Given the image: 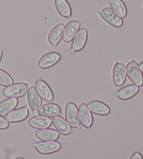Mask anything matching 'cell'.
I'll use <instances>...</instances> for the list:
<instances>
[{
    "label": "cell",
    "instance_id": "obj_18",
    "mask_svg": "<svg viewBox=\"0 0 143 159\" xmlns=\"http://www.w3.org/2000/svg\"><path fill=\"white\" fill-rule=\"evenodd\" d=\"M29 125L31 127L34 128L36 129H44L50 128L52 125V119L50 117H45V116H35L31 117L29 120Z\"/></svg>",
    "mask_w": 143,
    "mask_h": 159
},
{
    "label": "cell",
    "instance_id": "obj_29",
    "mask_svg": "<svg viewBox=\"0 0 143 159\" xmlns=\"http://www.w3.org/2000/svg\"><path fill=\"white\" fill-rule=\"evenodd\" d=\"M15 159H25V158L23 157H18V158H16Z\"/></svg>",
    "mask_w": 143,
    "mask_h": 159
},
{
    "label": "cell",
    "instance_id": "obj_27",
    "mask_svg": "<svg viewBox=\"0 0 143 159\" xmlns=\"http://www.w3.org/2000/svg\"><path fill=\"white\" fill-rule=\"evenodd\" d=\"M138 66H139V69H140V70H141V72L143 73V61H141V63H140L139 64H138Z\"/></svg>",
    "mask_w": 143,
    "mask_h": 159
},
{
    "label": "cell",
    "instance_id": "obj_14",
    "mask_svg": "<svg viewBox=\"0 0 143 159\" xmlns=\"http://www.w3.org/2000/svg\"><path fill=\"white\" fill-rule=\"evenodd\" d=\"M140 91L139 87L135 84H128L120 88L119 90L117 91L116 96L117 97L123 101L129 100V99L134 97Z\"/></svg>",
    "mask_w": 143,
    "mask_h": 159
},
{
    "label": "cell",
    "instance_id": "obj_13",
    "mask_svg": "<svg viewBox=\"0 0 143 159\" xmlns=\"http://www.w3.org/2000/svg\"><path fill=\"white\" fill-rule=\"evenodd\" d=\"M81 25V22L78 20H71L68 22L64 28L62 38L63 41L65 43H70L72 41L74 36L80 30Z\"/></svg>",
    "mask_w": 143,
    "mask_h": 159
},
{
    "label": "cell",
    "instance_id": "obj_6",
    "mask_svg": "<svg viewBox=\"0 0 143 159\" xmlns=\"http://www.w3.org/2000/svg\"><path fill=\"white\" fill-rule=\"evenodd\" d=\"M33 147L39 154H51L59 151L62 148V145L57 141H42L40 143H34Z\"/></svg>",
    "mask_w": 143,
    "mask_h": 159
},
{
    "label": "cell",
    "instance_id": "obj_22",
    "mask_svg": "<svg viewBox=\"0 0 143 159\" xmlns=\"http://www.w3.org/2000/svg\"><path fill=\"white\" fill-rule=\"evenodd\" d=\"M55 6L60 16L69 18L72 16V8L67 0H55Z\"/></svg>",
    "mask_w": 143,
    "mask_h": 159
},
{
    "label": "cell",
    "instance_id": "obj_20",
    "mask_svg": "<svg viewBox=\"0 0 143 159\" xmlns=\"http://www.w3.org/2000/svg\"><path fill=\"white\" fill-rule=\"evenodd\" d=\"M36 137L42 141H57L59 138V133L53 129H38L36 131Z\"/></svg>",
    "mask_w": 143,
    "mask_h": 159
},
{
    "label": "cell",
    "instance_id": "obj_3",
    "mask_svg": "<svg viewBox=\"0 0 143 159\" xmlns=\"http://www.w3.org/2000/svg\"><path fill=\"white\" fill-rule=\"evenodd\" d=\"M65 117L71 128L81 129V123L78 117V108L73 102H69L66 106Z\"/></svg>",
    "mask_w": 143,
    "mask_h": 159
},
{
    "label": "cell",
    "instance_id": "obj_21",
    "mask_svg": "<svg viewBox=\"0 0 143 159\" xmlns=\"http://www.w3.org/2000/svg\"><path fill=\"white\" fill-rule=\"evenodd\" d=\"M18 105L17 98H7L0 102V116H7L8 113L16 108Z\"/></svg>",
    "mask_w": 143,
    "mask_h": 159
},
{
    "label": "cell",
    "instance_id": "obj_10",
    "mask_svg": "<svg viewBox=\"0 0 143 159\" xmlns=\"http://www.w3.org/2000/svg\"><path fill=\"white\" fill-rule=\"evenodd\" d=\"M35 88L37 92L45 101L51 102L54 99V93L49 85L44 80L39 79L36 82Z\"/></svg>",
    "mask_w": 143,
    "mask_h": 159
},
{
    "label": "cell",
    "instance_id": "obj_26",
    "mask_svg": "<svg viewBox=\"0 0 143 159\" xmlns=\"http://www.w3.org/2000/svg\"><path fill=\"white\" fill-rule=\"evenodd\" d=\"M130 159H143L142 156L140 152H135L131 155Z\"/></svg>",
    "mask_w": 143,
    "mask_h": 159
},
{
    "label": "cell",
    "instance_id": "obj_1",
    "mask_svg": "<svg viewBox=\"0 0 143 159\" xmlns=\"http://www.w3.org/2000/svg\"><path fill=\"white\" fill-rule=\"evenodd\" d=\"M127 76L133 84L138 87L143 85V74L139 69L138 64L134 60L130 61L126 66Z\"/></svg>",
    "mask_w": 143,
    "mask_h": 159
},
{
    "label": "cell",
    "instance_id": "obj_23",
    "mask_svg": "<svg viewBox=\"0 0 143 159\" xmlns=\"http://www.w3.org/2000/svg\"><path fill=\"white\" fill-rule=\"evenodd\" d=\"M110 8L122 19L127 16V8L122 0H109Z\"/></svg>",
    "mask_w": 143,
    "mask_h": 159
},
{
    "label": "cell",
    "instance_id": "obj_17",
    "mask_svg": "<svg viewBox=\"0 0 143 159\" xmlns=\"http://www.w3.org/2000/svg\"><path fill=\"white\" fill-rule=\"evenodd\" d=\"M52 122L57 131L63 135H68L73 133L72 128L68 124L67 120H65L61 116L59 115L53 117Z\"/></svg>",
    "mask_w": 143,
    "mask_h": 159
},
{
    "label": "cell",
    "instance_id": "obj_24",
    "mask_svg": "<svg viewBox=\"0 0 143 159\" xmlns=\"http://www.w3.org/2000/svg\"><path fill=\"white\" fill-rule=\"evenodd\" d=\"M13 79L5 70L0 69V85L3 87H8L13 84Z\"/></svg>",
    "mask_w": 143,
    "mask_h": 159
},
{
    "label": "cell",
    "instance_id": "obj_5",
    "mask_svg": "<svg viewBox=\"0 0 143 159\" xmlns=\"http://www.w3.org/2000/svg\"><path fill=\"white\" fill-rule=\"evenodd\" d=\"M88 31L85 27H82L78 30L76 36L71 41V52H80L84 49L87 42Z\"/></svg>",
    "mask_w": 143,
    "mask_h": 159
},
{
    "label": "cell",
    "instance_id": "obj_12",
    "mask_svg": "<svg viewBox=\"0 0 143 159\" xmlns=\"http://www.w3.org/2000/svg\"><path fill=\"white\" fill-rule=\"evenodd\" d=\"M62 110L58 105L54 103H46L39 107L37 110V114L41 116L48 117H54L61 114Z\"/></svg>",
    "mask_w": 143,
    "mask_h": 159
},
{
    "label": "cell",
    "instance_id": "obj_4",
    "mask_svg": "<svg viewBox=\"0 0 143 159\" xmlns=\"http://www.w3.org/2000/svg\"><path fill=\"white\" fill-rule=\"evenodd\" d=\"M97 13L105 22H106L108 24H109L113 27L120 28L124 25L123 20L109 7L103 8L102 10L98 11Z\"/></svg>",
    "mask_w": 143,
    "mask_h": 159
},
{
    "label": "cell",
    "instance_id": "obj_2",
    "mask_svg": "<svg viewBox=\"0 0 143 159\" xmlns=\"http://www.w3.org/2000/svg\"><path fill=\"white\" fill-rule=\"evenodd\" d=\"M28 84L18 82L6 87L3 90V94L7 98H21L27 93Z\"/></svg>",
    "mask_w": 143,
    "mask_h": 159
},
{
    "label": "cell",
    "instance_id": "obj_15",
    "mask_svg": "<svg viewBox=\"0 0 143 159\" xmlns=\"http://www.w3.org/2000/svg\"><path fill=\"white\" fill-rule=\"evenodd\" d=\"M27 102L30 109L32 112L37 111L40 107L42 106V98L37 92L36 88L31 87L27 91Z\"/></svg>",
    "mask_w": 143,
    "mask_h": 159
},
{
    "label": "cell",
    "instance_id": "obj_19",
    "mask_svg": "<svg viewBox=\"0 0 143 159\" xmlns=\"http://www.w3.org/2000/svg\"><path fill=\"white\" fill-rule=\"evenodd\" d=\"M65 26L63 24H58L53 28L48 35V40L53 47H57L63 38Z\"/></svg>",
    "mask_w": 143,
    "mask_h": 159
},
{
    "label": "cell",
    "instance_id": "obj_9",
    "mask_svg": "<svg viewBox=\"0 0 143 159\" xmlns=\"http://www.w3.org/2000/svg\"><path fill=\"white\" fill-rule=\"evenodd\" d=\"M61 59V55L57 52L45 54L39 61V67L41 69H48L56 65Z\"/></svg>",
    "mask_w": 143,
    "mask_h": 159
},
{
    "label": "cell",
    "instance_id": "obj_8",
    "mask_svg": "<svg viewBox=\"0 0 143 159\" xmlns=\"http://www.w3.org/2000/svg\"><path fill=\"white\" fill-rule=\"evenodd\" d=\"M78 117L80 123L85 128H91L94 122L92 113L89 109L87 105L82 103L80 105L78 108Z\"/></svg>",
    "mask_w": 143,
    "mask_h": 159
},
{
    "label": "cell",
    "instance_id": "obj_28",
    "mask_svg": "<svg viewBox=\"0 0 143 159\" xmlns=\"http://www.w3.org/2000/svg\"><path fill=\"white\" fill-rule=\"evenodd\" d=\"M2 56H3V48H0V63H1Z\"/></svg>",
    "mask_w": 143,
    "mask_h": 159
},
{
    "label": "cell",
    "instance_id": "obj_25",
    "mask_svg": "<svg viewBox=\"0 0 143 159\" xmlns=\"http://www.w3.org/2000/svg\"><path fill=\"white\" fill-rule=\"evenodd\" d=\"M9 126V123L2 116H0V130L7 129Z\"/></svg>",
    "mask_w": 143,
    "mask_h": 159
},
{
    "label": "cell",
    "instance_id": "obj_16",
    "mask_svg": "<svg viewBox=\"0 0 143 159\" xmlns=\"http://www.w3.org/2000/svg\"><path fill=\"white\" fill-rule=\"evenodd\" d=\"M87 106L91 113L94 115L105 116L110 114V108L107 104L100 101H91L88 103Z\"/></svg>",
    "mask_w": 143,
    "mask_h": 159
},
{
    "label": "cell",
    "instance_id": "obj_11",
    "mask_svg": "<svg viewBox=\"0 0 143 159\" xmlns=\"http://www.w3.org/2000/svg\"><path fill=\"white\" fill-rule=\"evenodd\" d=\"M30 115V111L27 107H21L18 109H14L6 116L8 123H17L26 119Z\"/></svg>",
    "mask_w": 143,
    "mask_h": 159
},
{
    "label": "cell",
    "instance_id": "obj_7",
    "mask_svg": "<svg viewBox=\"0 0 143 159\" xmlns=\"http://www.w3.org/2000/svg\"><path fill=\"white\" fill-rule=\"evenodd\" d=\"M127 77L126 66L121 62L117 61L114 64L113 69V80L114 85L117 87H122L125 83Z\"/></svg>",
    "mask_w": 143,
    "mask_h": 159
}]
</instances>
